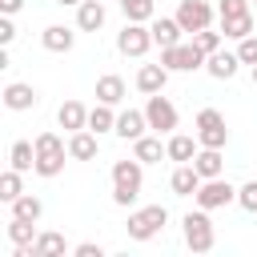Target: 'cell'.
<instances>
[{
  "label": "cell",
  "instance_id": "obj_14",
  "mask_svg": "<svg viewBox=\"0 0 257 257\" xmlns=\"http://www.w3.org/2000/svg\"><path fill=\"white\" fill-rule=\"evenodd\" d=\"M165 84H169V68H165V64H141V68H137V88H141L145 96L165 92Z\"/></svg>",
  "mask_w": 257,
  "mask_h": 257
},
{
  "label": "cell",
  "instance_id": "obj_17",
  "mask_svg": "<svg viewBox=\"0 0 257 257\" xmlns=\"http://www.w3.org/2000/svg\"><path fill=\"white\" fill-rule=\"evenodd\" d=\"M149 28H153V40H157L161 48H173V44H181V32H185L177 16H153V24H149Z\"/></svg>",
  "mask_w": 257,
  "mask_h": 257
},
{
  "label": "cell",
  "instance_id": "obj_16",
  "mask_svg": "<svg viewBox=\"0 0 257 257\" xmlns=\"http://www.w3.org/2000/svg\"><path fill=\"white\" fill-rule=\"evenodd\" d=\"M169 189H173V197H193V193L201 189V173L193 169V161L173 169V177H169Z\"/></svg>",
  "mask_w": 257,
  "mask_h": 257
},
{
  "label": "cell",
  "instance_id": "obj_2",
  "mask_svg": "<svg viewBox=\"0 0 257 257\" xmlns=\"http://www.w3.org/2000/svg\"><path fill=\"white\" fill-rule=\"evenodd\" d=\"M36 177H60L64 173V157H68V145L52 133V128H44V133H36Z\"/></svg>",
  "mask_w": 257,
  "mask_h": 257
},
{
  "label": "cell",
  "instance_id": "obj_29",
  "mask_svg": "<svg viewBox=\"0 0 257 257\" xmlns=\"http://www.w3.org/2000/svg\"><path fill=\"white\" fill-rule=\"evenodd\" d=\"M12 213L8 217H24V221H40V213H44V205H40V197H32V193H20L12 205H8Z\"/></svg>",
  "mask_w": 257,
  "mask_h": 257
},
{
  "label": "cell",
  "instance_id": "obj_35",
  "mask_svg": "<svg viewBox=\"0 0 257 257\" xmlns=\"http://www.w3.org/2000/svg\"><path fill=\"white\" fill-rule=\"evenodd\" d=\"M237 56H241V64H257V36H245V40H237Z\"/></svg>",
  "mask_w": 257,
  "mask_h": 257
},
{
  "label": "cell",
  "instance_id": "obj_1",
  "mask_svg": "<svg viewBox=\"0 0 257 257\" xmlns=\"http://www.w3.org/2000/svg\"><path fill=\"white\" fill-rule=\"evenodd\" d=\"M141 185H145V165H141L137 157L112 165V201H116L120 209H128V205L141 197Z\"/></svg>",
  "mask_w": 257,
  "mask_h": 257
},
{
  "label": "cell",
  "instance_id": "obj_26",
  "mask_svg": "<svg viewBox=\"0 0 257 257\" xmlns=\"http://www.w3.org/2000/svg\"><path fill=\"white\" fill-rule=\"evenodd\" d=\"M116 116L120 112H112V104H100L96 100V108H88V128L100 137V133H116Z\"/></svg>",
  "mask_w": 257,
  "mask_h": 257
},
{
  "label": "cell",
  "instance_id": "obj_19",
  "mask_svg": "<svg viewBox=\"0 0 257 257\" xmlns=\"http://www.w3.org/2000/svg\"><path fill=\"white\" fill-rule=\"evenodd\" d=\"M124 92H128V88H124V76H116V72L96 76V100H100V104H112V108H116V104L124 100Z\"/></svg>",
  "mask_w": 257,
  "mask_h": 257
},
{
  "label": "cell",
  "instance_id": "obj_5",
  "mask_svg": "<svg viewBox=\"0 0 257 257\" xmlns=\"http://www.w3.org/2000/svg\"><path fill=\"white\" fill-rule=\"evenodd\" d=\"M193 128H197L201 149H225L229 145V124H225V112H217V108H201Z\"/></svg>",
  "mask_w": 257,
  "mask_h": 257
},
{
  "label": "cell",
  "instance_id": "obj_24",
  "mask_svg": "<svg viewBox=\"0 0 257 257\" xmlns=\"http://www.w3.org/2000/svg\"><path fill=\"white\" fill-rule=\"evenodd\" d=\"M193 169L201 173V181H209V177H221V173H225V157H221V149H197V157H193Z\"/></svg>",
  "mask_w": 257,
  "mask_h": 257
},
{
  "label": "cell",
  "instance_id": "obj_8",
  "mask_svg": "<svg viewBox=\"0 0 257 257\" xmlns=\"http://www.w3.org/2000/svg\"><path fill=\"white\" fill-rule=\"evenodd\" d=\"M213 16H217V8L209 0H181L177 4V20H181V28L189 36L201 32V28H213Z\"/></svg>",
  "mask_w": 257,
  "mask_h": 257
},
{
  "label": "cell",
  "instance_id": "obj_11",
  "mask_svg": "<svg viewBox=\"0 0 257 257\" xmlns=\"http://www.w3.org/2000/svg\"><path fill=\"white\" fill-rule=\"evenodd\" d=\"M36 100H40V92H36L32 84H24V80L4 84V108H12V112H28V108H36Z\"/></svg>",
  "mask_w": 257,
  "mask_h": 257
},
{
  "label": "cell",
  "instance_id": "obj_30",
  "mask_svg": "<svg viewBox=\"0 0 257 257\" xmlns=\"http://www.w3.org/2000/svg\"><path fill=\"white\" fill-rule=\"evenodd\" d=\"M116 4H120L124 20H137V24H149L157 16V4L153 0H116Z\"/></svg>",
  "mask_w": 257,
  "mask_h": 257
},
{
  "label": "cell",
  "instance_id": "obj_40",
  "mask_svg": "<svg viewBox=\"0 0 257 257\" xmlns=\"http://www.w3.org/2000/svg\"><path fill=\"white\" fill-rule=\"evenodd\" d=\"M60 8H76V4H84V0H56Z\"/></svg>",
  "mask_w": 257,
  "mask_h": 257
},
{
  "label": "cell",
  "instance_id": "obj_13",
  "mask_svg": "<svg viewBox=\"0 0 257 257\" xmlns=\"http://www.w3.org/2000/svg\"><path fill=\"white\" fill-rule=\"evenodd\" d=\"M145 133H149L145 108H124V112L116 116V137H120V141H141Z\"/></svg>",
  "mask_w": 257,
  "mask_h": 257
},
{
  "label": "cell",
  "instance_id": "obj_22",
  "mask_svg": "<svg viewBox=\"0 0 257 257\" xmlns=\"http://www.w3.org/2000/svg\"><path fill=\"white\" fill-rule=\"evenodd\" d=\"M68 157H72V161H92V157H96V133H92V128L68 133Z\"/></svg>",
  "mask_w": 257,
  "mask_h": 257
},
{
  "label": "cell",
  "instance_id": "obj_31",
  "mask_svg": "<svg viewBox=\"0 0 257 257\" xmlns=\"http://www.w3.org/2000/svg\"><path fill=\"white\" fill-rule=\"evenodd\" d=\"M8 241H12V245H32V241H36V221L8 217Z\"/></svg>",
  "mask_w": 257,
  "mask_h": 257
},
{
  "label": "cell",
  "instance_id": "obj_18",
  "mask_svg": "<svg viewBox=\"0 0 257 257\" xmlns=\"http://www.w3.org/2000/svg\"><path fill=\"white\" fill-rule=\"evenodd\" d=\"M40 44H44L48 52H72V44H76V32H72L68 24H48V28L40 32Z\"/></svg>",
  "mask_w": 257,
  "mask_h": 257
},
{
  "label": "cell",
  "instance_id": "obj_15",
  "mask_svg": "<svg viewBox=\"0 0 257 257\" xmlns=\"http://www.w3.org/2000/svg\"><path fill=\"white\" fill-rule=\"evenodd\" d=\"M169 161H177V165H189L193 157H197V149H201V141H197V133L189 137V133H169Z\"/></svg>",
  "mask_w": 257,
  "mask_h": 257
},
{
  "label": "cell",
  "instance_id": "obj_37",
  "mask_svg": "<svg viewBox=\"0 0 257 257\" xmlns=\"http://www.w3.org/2000/svg\"><path fill=\"white\" fill-rule=\"evenodd\" d=\"M72 253H76V257H104V245H96V241H80Z\"/></svg>",
  "mask_w": 257,
  "mask_h": 257
},
{
  "label": "cell",
  "instance_id": "obj_3",
  "mask_svg": "<svg viewBox=\"0 0 257 257\" xmlns=\"http://www.w3.org/2000/svg\"><path fill=\"white\" fill-rule=\"evenodd\" d=\"M181 233H185V245L193 253H209L217 245V229L209 221V209H201V205H197V213H185L181 217Z\"/></svg>",
  "mask_w": 257,
  "mask_h": 257
},
{
  "label": "cell",
  "instance_id": "obj_9",
  "mask_svg": "<svg viewBox=\"0 0 257 257\" xmlns=\"http://www.w3.org/2000/svg\"><path fill=\"white\" fill-rule=\"evenodd\" d=\"M145 116H149V128L153 133H173L177 128V104L169 100V96H161V92H153L149 100H145Z\"/></svg>",
  "mask_w": 257,
  "mask_h": 257
},
{
  "label": "cell",
  "instance_id": "obj_28",
  "mask_svg": "<svg viewBox=\"0 0 257 257\" xmlns=\"http://www.w3.org/2000/svg\"><path fill=\"white\" fill-rule=\"evenodd\" d=\"M221 32H225V40H245V36H253V16H249V12L225 16V20H221Z\"/></svg>",
  "mask_w": 257,
  "mask_h": 257
},
{
  "label": "cell",
  "instance_id": "obj_33",
  "mask_svg": "<svg viewBox=\"0 0 257 257\" xmlns=\"http://www.w3.org/2000/svg\"><path fill=\"white\" fill-rule=\"evenodd\" d=\"M221 40H225V32H213V28H201V32H193V44L209 56V52H217L221 48Z\"/></svg>",
  "mask_w": 257,
  "mask_h": 257
},
{
  "label": "cell",
  "instance_id": "obj_23",
  "mask_svg": "<svg viewBox=\"0 0 257 257\" xmlns=\"http://www.w3.org/2000/svg\"><path fill=\"white\" fill-rule=\"evenodd\" d=\"M133 157L141 161V165H157L161 157H169V145H161V133L157 137H141V141H133Z\"/></svg>",
  "mask_w": 257,
  "mask_h": 257
},
{
  "label": "cell",
  "instance_id": "obj_10",
  "mask_svg": "<svg viewBox=\"0 0 257 257\" xmlns=\"http://www.w3.org/2000/svg\"><path fill=\"white\" fill-rule=\"evenodd\" d=\"M193 197H197V205H201V209H209V213H213V209H225L229 201H237V189H233L225 177H209V181H201V189H197Z\"/></svg>",
  "mask_w": 257,
  "mask_h": 257
},
{
  "label": "cell",
  "instance_id": "obj_36",
  "mask_svg": "<svg viewBox=\"0 0 257 257\" xmlns=\"http://www.w3.org/2000/svg\"><path fill=\"white\" fill-rule=\"evenodd\" d=\"M241 12H249V0H217V16L225 20V16H241Z\"/></svg>",
  "mask_w": 257,
  "mask_h": 257
},
{
  "label": "cell",
  "instance_id": "obj_41",
  "mask_svg": "<svg viewBox=\"0 0 257 257\" xmlns=\"http://www.w3.org/2000/svg\"><path fill=\"white\" fill-rule=\"evenodd\" d=\"M253 84H257V64H253Z\"/></svg>",
  "mask_w": 257,
  "mask_h": 257
},
{
  "label": "cell",
  "instance_id": "obj_12",
  "mask_svg": "<svg viewBox=\"0 0 257 257\" xmlns=\"http://www.w3.org/2000/svg\"><path fill=\"white\" fill-rule=\"evenodd\" d=\"M237 68H241V56H237V52H225V48L209 52V60H205V72H209L213 80H233Z\"/></svg>",
  "mask_w": 257,
  "mask_h": 257
},
{
  "label": "cell",
  "instance_id": "obj_27",
  "mask_svg": "<svg viewBox=\"0 0 257 257\" xmlns=\"http://www.w3.org/2000/svg\"><path fill=\"white\" fill-rule=\"evenodd\" d=\"M8 169H20V173L36 169V145H32V141H16V145L8 149Z\"/></svg>",
  "mask_w": 257,
  "mask_h": 257
},
{
  "label": "cell",
  "instance_id": "obj_7",
  "mask_svg": "<svg viewBox=\"0 0 257 257\" xmlns=\"http://www.w3.org/2000/svg\"><path fill=\"white\" fill-rule=\"evenodd\" d=\"M205 52L189 40V44H173V48H161V64L169 72H193V68H205Z\"/></svg>",
  "mask_w": 257,
  "mask_h": 257
},
{
  "label": "cell",
  "instance_id": "obj_6",
  "mask_svg": "<svg viewBox=\"0 0 257 257\" xmlns=\"http://www.w3.org/2000/svg\"><path fill=\"white\" fill-rule=\"evenodd\" d=\"M157 40H153V28H145V24H137V20H124V28L116 32V52L120 56H145L149 48H153Z\"/></svg>",
  "mask_w": 257,
  "mask_h": 257
},
{
  "label": "cell",
  "instance_id": "obj_20",
  "mask_svg": "<svg viewBox=\"0 0 257 257\" xmlns=\"http://www.w3.org/2000/svg\"><path fill=\"white\" fill-rule=\"evenodd\" d=\"M76 28H80V32H100V28H104V0H84V4H76Z\"/></svg>",
  "mask_w": 257,
  "mask_h": 257
},
{
  "label": "cell",
  "instance_id": "obj_4",
  "mask_svg": "<svg viewBox=\"0 0 257 257\" xmlns=\"http://www.w3.org/2000/svg\"><path fill=\"white\" fill-rule=\"evenodd\" d=\"M165 225H169V209L165 205H145V209H133L128 213V225L124 229H128L133 241H153Z\"/></svg>",
  "mask_w": 257,
  "mask_h": 257
},
{
  "label": "cell",
  "instance_id": "obj_32",
  "mask_svg": "<svg viewBox=\"0 0 257 257\" xmlns=\"http://www.w3.org/2000/svg\"><path fill=\"white\" fill-rule=\"evenodd\" d=\"M20 193H24V181H20V169H8V173L0 177V201H8V205H12V201H16Z\"/></svg>",
  "mask_w": 257,
  "mask_h": 257
},
{
  "label": "cell",
  "instance_id": "obj_34",
  "mask_svg": "<svg viewBox=\"0 0 257 257\" xmlns=\"http://www.w3.org/2000/svg\"><path fill=\"white\" fill-rule=\"evenodd\" d=\"M237 205H241L245 213H257V181H245V185L237 189Z\"/></svg>",
  "mask_w": 257,
  "mask_h": 257
},
{
  "label": "cell",
  "instance_id": "obj_21",
  "mask_svg": "<svg viewBox=\"0 0 257 257\" xmlns=\"http://www.w3.org/2000/svg\"><path fill=\"white\" fill-rule=\"evenodd\" d=\"M56 124H60V128H68V133L88 128V108H84L80 100H64V104L56 108Z\"/></svg>",
  "mask_w": 257,
  "mask_h": 257
},
{
  "label": "cell",
  "instance_id": "obj_38",
  "mask_svg": "<svg viewBox=\"0 0 257 257\" xmlns=\"http://www.w3.org/2000/svg\"><path fill=\"white\" fill-rule=\"evenodd\" d=\"M12 40H16V24H12V16H4V20H0V44L8 48Z\"/></svg>",
  "mask_w": 257,
  "mask_h": 257
},
{
  "label": "cell",
  "instance_id": "obj_39",
  "mask_svg": "<svg viewBox=\"0 0 257 257\" xmlns=\"http://www.w3.org/2000/svg\"><path fill=\"white\" fill-rule=\"evenodd\" d=\"M20 8H24V0H0V12H4V16H16Z\"/></svg>",
  "mask_w": 257,
  "mask_h": 257
},
{
  "label": "cell",
  "instance_id": "obj_25",
  "mask_svg": "<svg viewBox=\"0 0 257 257\" xmlns=\"http://www.w3.org/2000/svg\"><path fill=\"white\" fill-rule=\"evenodd\" d=\"M32 253L36 257H64L68 253V241H64V233H36V241H32Z\"/></svg>",
  "mask_w": 257,
  "mask_h": 257
}]
</instances>
